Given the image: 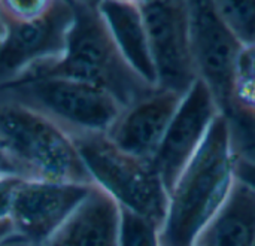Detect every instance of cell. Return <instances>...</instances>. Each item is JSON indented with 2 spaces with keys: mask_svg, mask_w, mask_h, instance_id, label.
<instances>
[{
  "mask_svg": "<svg viewBox=\"0 0 255 246\" xmlns=\"http://www.w3.org/2000/svg\"><path fill=\"white\" fill-rule=\"evenodd\" d=\"M236 179V157L220 114L205 140L169 191L160 246H197L226 203Z\"/></svg>",
  "mask_w": 255,
  "mask_h": 246,
  "instance_id": "1",
  "label": "cell"
},
{
  "mask_svg": "<svg viewBox=\"0 0 255 246\" xmlns=\"http://www.w3.org/2000/svg\"><path fill=\"white\" fill-rule=\"evenodd\" d=\"M69 1L75 18L64 55L55 64L27 78L61 76L75 79L108 93L123 108L136 103L158 88L145 81L126 60L99 7L93 9Z\"/></svg>",
  "mask_w": 255,
  "mask_h": 246,
  "instance_id": "2",
  "label": "cell"
},
{
  "mask_svg": "<svg viewBox=\"0 0 255 246\" xmlns=\"http://www.w3.org/2000/svg\"><path fill=\"white\" fill-rule=\"evenodd\" d=\"M63 130L73 142L96 187L109 194L118 206L161 227L169 194L152 161L120 149L106 133Z\"/></svg>",
  "mask_w": 255,
  "mask_h": 246,
  "instance_id": "3",
  "label": "cell"
},
{
  "mask_svg": "<svg viewBox=\"0 0 255 246\" xmlns=\"http://www.w3.org/2000/svg\"><path fill=\"white\" fill-rule=\"evenodd\" d=\"M0 99L33 109L63 128L81 131L106 133L124 109L108 93L61 76L25 78L0 85Z\"/></svg>",
  "mask_w": 255,
  "mask_h": 246,
  "instance_id": "4",
  "label": "cell"
},
{
  "mask_svg": "<svg viewBox=\"0 0 255 246\" xmlns=\"http://www.w3.org/2000/svg\"><path fill=\"white\" fill-rule=\"evenodd\" d=\"M0 140L40 179L94 185L66 131L33 109L0 99Z\"/></svg>",
  "mask_w": 255,
  "mask_h": 246,
  "instance_id": "5",
  "label": "cell"
},
{
  "mask_svg": "<svg viewBox=\"0 0 255 246\" xmlns=\"http://www.w3.org/2000/svg\"><path fill=\"white\" fill-rule=\"evenodd\" d=\"M75 18L69 0H55L40 16L18 19L6 13L0 39V85L49 67L66 52Z\"/></svg>",
  "mask_w": 255,
  "mask_h": 246,
  "instance_id": "6",
  "label": "cell"
},
{
  "mask_svg": "<svg viewBox=\"0 0 255 246\" xmlns=\"http://www.w3.org/2000/svg\"><path fill=\"white\" fill-rule=\"evenodd\" d=\"M157 73V87L179 94L199 78L184 0H149L140 6Z\"/></svg>",
  "mask_w": 255,
  "mask_h": 246,
  "instance_id": "7",
  "label": "cell"
},
{
  "mask_svg": "<svg viewBox=\"0 0 255 246\" xmlns=\"http://www.w3.org/2000/svg\"><path fill=\"white\" fill-rule=\"evenodd\" d=\"M199 78L211 88L220 111L235 97L242 45L221 21L212 0H184Z\"/></svg>",
  "mask_w": 255,
  "mask_h": 246,
  "instance_id": "8",
  "label": "cell"
},
{
  "mask_svg": "<svg viewBox=\"0 0 255 246\" xmlns=\"http://www.w3.org/2000/svg\"><path fill=\"white\" fill-rule=\"evenodd\" d=\"M93 185L24 179L13 196L9 220L13 232L31 242L45 245L85 200Z\"/></svg>",
  "mask_w": 255,
  "mask_h": 246,
  "instance_id": "9",
  "label": "cell"
},
{
  "mask_svg": "<svg viewBox=\"0 0 255 246\" xmlns=\"http://www.w3.org/2000/svg\"><path fill=\"white\" fill-rule=\"evenodd\" d=\"M220 114V106L211 88L203 79L197 78L182 96L158 151L152 158V164L167 194Z\"/></svg>",
  "mask_w": 255,
  "mask_h": 246,
  "instance_id": "10",
  "label": "cell"
},
{
  "mask_svg": "<svg viewBox=\"0 0 255 246\" xmlns=\"http://www.w3.org/2000/svg\"><path fill=\"white\" fill-rule=\"evenodd\" d=\"M182 96L155 88L146 97L124 108L106 134L120 149L152 161Z\"/></svg>",
  "mask_w": 255,
  "mask_h": 246,
  "instance_id": "11",
  "label": "cell"
},
{
  "mask_svg": "<svg viewBox=\"0 0 255 246\" xmlns=\"http://www.w3.org/2000/svg\"><path fill=\"white\" fill-rule=\"evenodd\" d=\"M99 12L130 66L145 81L157 87L155 66L140 7L126 0H103L99 4Z\"/></svg>",
  "mask_w": 255,
  "mask_h": 246,
  "instance_id": "12",
  "label": "cell"
},
{
  "mask_svg": "<svg viewBox=\"0 0 255 246\" xmlns=\"http://www.w3.org/2000/svg\"><path fill=\"white\" fill-rule=\"evenodd\" d=\"M255 190L241 179L200 236L197 246H254Z\"/></svg>",
  "mask_w": 255,
  "mask_h": 246,
  "instance_id": "13",
  "label": "cell"
},
{
  "mask_svg": "<svg viewBox=\"0 0 255 246\" xmlns=\"http://www.w3.org/2000/svg\"><path fill=\"white\" fill-rule=\"evenodd\" d=\"M236 161L255 164V108L232 99L221 111Z\"/></svg>",
  "mask_w": 255,
  "mask_h": 246,
  "instance_id": "14",
  "label": "cell"
},
{
  "mask_svg": "<svg viewBox=\"0 0 255 246\" xmlns=\"http://www.w3.org/2000/svg\"><path fill=\"white\" fill-rule=\"evenodd\" d=\"M221 21L242 45L255 43V0H212Z\"/></svg>",
  "mask_w": 255,
  "mask_h": 246,
  "instance_id": "15",
  "label": "cell"
},
{
  "mask_svg": "<svg viewBox=\"0 0 255 246\" xmlns=\"http://www.w3.org/2000/svg\"><path fill=\"white\" fill-rule=\"evenodd\" d=\"M160 226L120 206L117 246H160Z\"/></svg>",
  "mask_w": 255,
  "mask_h": 246,
  "instance_id": "16",
  "label": "cell"
},
{
  "mask_svg": "<svg viewBox=\"0 0 255 246\" xmlns=\"http://www.w3.org/2000/svg\"><path fill=\"white\" fill-rule=\"evenodd\" d=\"M6 13L18 19H31L45 13L55 0H1Z\"/></svg>",
  "mask_w": 255,
  "mask_h": 246,
  "instance_id": "17",
  "label": "cell"
},
{
  "mask_svg": "<svg viewBox=\"0 0 255 246\" xmlns=\"http://www.w3.org/2000/svg\"><path fill=\"white\" fill-rule=\"evenodd\" d=\"M0 176H19L25 179L37 178L36 173L18 158L1 140H0Z\"/></svg>",
  "mask_w": 255,
  "mask_h": 246,
  "instance_id": "18",
  "label": "cell"
},
{
  "mask_svg": "<svg viewBox=\"0 0 255 246\" xmlns=\"http://www.w3.org/2000/svg\"><path fill=\"white\" fill-rule=\"evenodd\" d=\"M25 178L19 176H0V220L9 218L13 196L16 193L18 185Z\"/></svg>",
  "mask_w": 255,
  "mask_h": 246,
  "instance_id": "19",
  "label": "cell"
},
{
  "mask_svg": "<svg viewBox=\"0 0 255 246\" xmlns=\"http://www.w3.org/2000/svg\"><path fill=\"white\" fill-rule=\"evenodd\" d=\"M255 79V43L242 46L236 64V82Z\"/></svg>",
  "mask_w": 255,
  "mask_h": 246,
  "instance_id": "20",
  "label": "cell"
},
{
  "mask_svg": "<svg viewBox=\"0 0 255 246\" xmlns=\"http://www.w3.org/2000/svg\"><path fill=\"white\" fill-rule=\"evenodd\" d=\"M236 178L255 190V164L236 161Z\"/></svg>",
  "mask_w": 255,
  "mask_h": 246,
  "instance_id": "21",
  "label": "cell"
},
{
  "mask_svg": "<svg viewBox=\"0 0 255 246\" xmlns=\"http://www.w3.org/2000/svg\"><path fill=\"white\" fill-rule=\"evenodd\" d=\"M45 246H82L78 244L63 227L45 244Z\"/></svg>",
  "mask_w": 255,
  "mask_h": 246,
  "instance_id": "22",
  "label": "cell"
},
{
  "mask_svg": "<svg viewBox=\"0 0 255 246\" xmlns=\"http://www.w3.org/2000/svg\"><path fill=\"white\" fill-rule=\"evenodd\" d=\"M0 246H45V245H39V244H36V242H31V241H28V239H25V238H22V236H19V235L13 233V235L7 236L6 239H3V241L0 242Z\"/></svg>",
  "mask_w": 255,
  "mask_h": 246,
  "instance_id": "23",
  "label": "cell"
},
{
  "mask_svg": "<svg viewBox=\"0 0 255 246\" xmlns=\"http://www.w3.org/2000/svg\"><path fill=\"white\" fill-rule=\"evenodd\" d=\"M13 226H12V221L9 218H1L0 220V242L3 239H6L7 236L13 235Z\"/></svg>",
  "mask_w": 255,
  "mask_h": 246,
  "instance_id": "24",
  "label": "cell"
},
{
  "mask_svg": "<svg viewBox=\"0 0 255 246\" xmlns=\"http://www.w3.org/2000/svg\"><path fill=\"white\" fill-rule=\"evenodd\" d=\"M72 1H76V3H81L84 6H88V7H93V9H97L99 4L103 1V0H72Z\"/></svg>",
  "mask_w": 255,
  "mask_h": 246,
  "instance_id": "25",
  "label": "cell"
},
{
  "mask_svg": "<svg viewBox=\"0 0 255 246\" xmlns=\"http://www.w3.org/2000/svg\"><path fill=\"white\" fill-rule=\"evenodd\" d=\"M4 16H6V10L3 6V1L0 0V39H1L3 31H4Z\"/></svg>",
  "mask_w": 255,
  "mask_h": 246,
  "instance_id": "26",
  "label": "cell"
},
{
  "mask_svg": "<svg viewBox=\"0 0 255 246\" xmlns=\"http://www.w3.org/2000/svg\"><path fill=\"white\" fill-rule=\"evenodd\" d=\"M126 1H128V3H133V4H136V6H143V4H146L149 0H126Z\"/></svg>",
  "mask_w": 255,
  "mask_h": 246,
  "instance_id": "27",
  "label": "cell"
},
{
  "mask_svg": "<svg viewBox=\"0 0 255 246\" xmlns=\"http://www.w3.org/2000/svg\"><path fill=\"white\" fill-rule=\"evenodd\" d=\"M254 246H255V245H254Z\"/></svg>",
  "mask_w": 255,
  "mask_h": 246,
  "instance_id": "28",
  "label": "cell"
}]
</instances>
